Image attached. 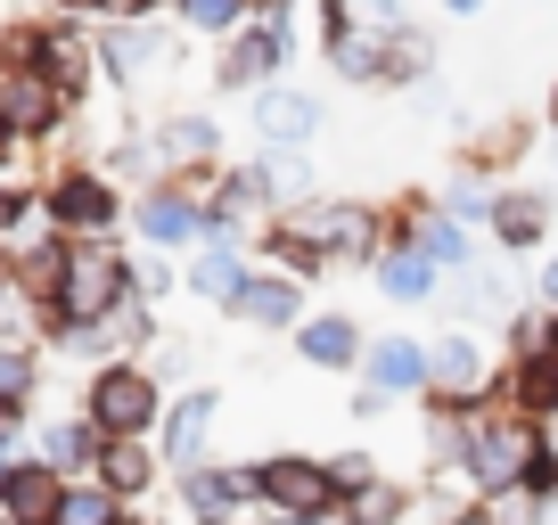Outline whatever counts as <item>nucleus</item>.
Masks as SVG:
<instances>
[{"mask_svg": "<svg viewBox=\"0 0 558 525\" xmlns=\"http://www.w3.org/2000/svg\"><path fill=\"white\" fill-rule=\"evenodd\" d=\"M452 525H493V517H485V509H460V517H452Z\"/></svg>", "mask_w": 558, "mask_h": 525, "instance_id": "c756f323", "label": "nucleus"}, {"mask_svg": "<svg viewBox=\"0 0 558 525\" xmlns=\"http://www.w3.org/2000/svg\"><path fill=\"white\" fill-rule=\"evenodd\" d=\"M140 230H148V239H165V246H181V239L197 230V213L173 206V197H148V206H140Z\"/></svg>", "mask_w": 558, "mask_h": 525, "instance_id": "5701e85b", "label": "nucleus"}, {"mask_svg": "<svg viewBox=\"0 0 558 525\" xmlns=\"http://www.w3.org/2000/svg\"><path fill=\"white\" fill-rule=\"evenodd\" d=\"M58 501H66V476L50 460H9V485H0V509L17 525H58Z\"/></svg>", "mask_w": 558, "mask_h": 525, "instance_id": "39448f33", "label": "nucleus"}, {"mask_svg": "<svg viewBox=\"0 0 558 525\" xmlns=\"http://www.w3.org/2000/svg\"><path fill=\"white\" fill-rule=\"evenodd\" d=\"M107 452V436L90 419H74V427H50V468H83V460H99Z\"/></svg>", "mask_w": 558, "mask_h": 525, "instance_id": "a211bd4d", "label": "nucleus"}, {"mask_svg": "<svg viewBox=\"0 0 558 525\" xmlns=\"http://www.w3.org/2000/svg\"><path fill=\"white\" fill-rule=\"evenodd\" d=\"M369 378H378V394H411V386H427V353L411 345V337H386V345L362 353Z\"/></svg>", "mask_w": 558, "mask_h": 525, "instance_id": "1a4fd4ad", "label": "nucleus"}, {"mask_svg": "<svg viewBox=\"0 0 558 525\" xmlns=\"http://www.w3.org/2000/svg\"><path fill=\"white\" fill-rule=\"evenodd\" d=\"M58 222L66 230H99V222H116V197H107L99 181H66V190H58Z\"/></svg>", "mask_w": 558, "mask_h": 525, "instance_id": "2eb2a0df", "label": "nucleus"}, {"mask_svg": "<svg viewBox=\"0 0 558 525\" xmlns=\"http://www.w3.org/2000/svg\"><path fill=\"white\" fill-rule=\"evenodd\" d=\"M83 419L99 427L107 443H140L148 427H157V378H148V369H132V362L99 369V378H90V403H83Z\"/></svg>", "mask_w": 558, "mask_h": 525, "instance_id": "f257e3e1", "label": "nucleus"}, {"mask_svg": "<svg viewBox=\"0 0 558 525\" xmlns=\"http://www.w3.org/2000/svg\"><path fill=\"white\" fill-rule=\"evenodd\" d=\"M239 17V0H190V25H230Z\"/></svg>", "mask_w": 558, "mask_h": 525, "instance_id": "393cba45", "label": "nucleus"}, {"mask_svg": "<svg viewBox=\"0 0 558 525\" xmlns=\"http://www.w3.org/2000/svg\"><path fill=\"white\" fill-rule=\"evenodd\" d=\"M0 525H17V517H9V509H0Z\"/></svg>", "mask_w": 558, "mask_h": 525, "instance_id": "c9c22d12", "label": "nucleus"}, {"mask_svg": "<svg viewBox=\"0 0 558 525\" xmlns=\"http://www.w3.org/2000/svg\"><path fill=\"white\" fill-rule=\"evenodd\" d=\"M58 9H83V0H58Z\"/></svg>", "mask_w": 558, "mask_h": 525, "instance_id": "f704fd0d", "label": "nucleus"}, {"mask_svg": "<svg viewBox=\"0 0 558 525\" xmlns=\"http://www.w3.org/2000/svg\"><path fill=\"white\" fill-rule=\"evenodd\" d=\"M123 304V262L107 255V246H83V255H66V280H58V313L66 320H99Z\"/></svg>", "mask_w": 558, "mask_h": 525, "instance_id": "20e7f679", "label": "nucleus"}, {"mask_svg": "<svg viewBox=\"0 0 558 525\" xmlns=\"http://www.w3.org/2000/svg\"><path fill=\"white\" fill-rule=\"evenodd\" d=\"M123 525H132V517H123Z\"/></svg>", "mask_w": 558, "mask_h": 525, "instance_id": "e433bc0d", "label": "nucleus"}, {"mask_svg": "<svg viewBox=\"0 0 558 525\" xmlns=\"http://www.w3.org/2000/svg\"><path fill=\"white\" fill-rule=\"evenodd\" d=\"M0 485H9V460H0Z\"/></svg>", "mask_w": 558, "mask_h": 525, "instance_id": "72a5a7b5", "label": "nucleus"}, {"mask_svg": "<svg viewBox=\"0 0 558 525\" xmlns=\"http://www.w3.org/2000/svg\"><path fill=\"white\" fill-rule=\"evenodd\" d=\"M190 288H197V296H222V304H230V296L246 288V271H239V255H230V246H214V255L190 271Z\"/></svg>", "mask_w": 558, "mask_h": 525, "instance_id": "aec40b11", "label": "nucleus"}, {"mask_svg": "<svg viewBox=\"0 0 558 525\" xmlns=\"http://www.w3.org/2000/svg\"><path fill=\"white\" fill-rule=\"evenodd\" d=\"M296 345H304V362H320V369H353V362L369 353V345H362V329H353V320H337V313L304 320Z\"/></svg>", "mask_w": 558, "mask_h": 525, "instance_id": "0eeeda50", "label": "nucleus"}, {"mask_svg": "<svg viewBox=\"0 0 558 525\" xmlns=\"http://www.w3.org/2000/svg\"><path fill=\"white\" fill-rule=\"evenodd\" d=\"M493 230H501L509 246L542 239V197H501V206H493Z\"/></svg>", "mask_w": 558, "mask_h": 525, "instance_id": "b1692460", "label": "nucleus"}, {"mask_svg": "<svg viewBox=\"0 0 558 525\" xmlns=\"http://www.w3.org/2000/svg\"><path fill=\"white\" fill-rule=\"evenodd\" d=\"M181 492H190L197 517H230V509L255 492V476H214V468H190V476H181Z\"/></svg>", "mask_w": 558, "mask_h": 525, "instance_id": "9d476101", "label": "nucleus"}, {"mask_svg": "<svg viewBox=\"0 0 558 525\" xmlns=\"http://www.w3.org/2000/svg\"><path fill=\"white\" fill-rule=\"evenodd\" d=\"M206 132H214V123H197V115H181V123H173V148H181V157H197V148H206Z\"/></svg>", "mask_w": 558, "mask_h": 525, "instance_id": "a878e982", "label": "nucleus"}, {"mask_svg": "<svg viewBox=\"0 0 558 525\" xmlns=\"http://www.w3.org/2000/svg\"><path fill=\"white\" fill-rule=\"evenodd\" d=\"M542 296H550V304H558V262H550V271H542Z\"/></svg>", "mask_w": 558, "mask_h": 525, "instance_id": "c85d7f7f", "label": "nucleus"}, {"mask_svg": "<svg viewBox=\"0 0 558 525\" xmlns=\"http://www.w3.org/2000/svg\"><path fill=\"white\" fill-rule=\"evenodd\" d=\"M255 492H263L288 525H320L337 501H345V492H337V476L320 468V460H296V452L263 460V468H255Z\"/></svg>", "mask_w": 558, "mask_h": 525, "instance_id": "f03ea898", "label": "nucleus"}, {"mask_svg": "<svg viewBox=\"0 0 558 525\" xmlns=\"http://www.w3.org/2000/svg\"><path fill=\"white\" fill-rule=\"evenodd\" d=\"M25 394H34V353H25V345H0V411L17 419Z\"/></svg>", "mask_w": 558, "mask_h": 525, "instance_id": "412c9836", "label": "nucleus"}, {"mask_svg": "<svg viewBox=\"0 0 558 525\" xmlns=\"http://www.w3.org/2000/svg\"><path fill=\"white\" fill-rule=\"evenodd\" d=\"M0 115H9V132H50L58 83H41V74H9V83H0Z\"/></svg>", "mask_w": 558, "mask_h": 525, "instance_id": "6e6552de", "label": "nucleus"}, {"mask_svg": "<svg viewBox=\"0 0 558 525\" xmlns=\"http://www.w3.org/2000/svg\"><path fill=\"white\" fill-rule=\"evenodd\" d=\"M378 280H386V296H395V304H418V296H436V262H418V255H395V262L378 271Z\"/></svg>", "mask_w": 558, "mask_h": 525, "instance_id": "6ab92c4d", "label": "nucleus"}, {"mask_svg": "<svg viewBox=\"0 0 558 525\" xmlns=\"http://www.w3.org/2000/svg\"><path fill=\"white\" fill-rule=\"evenodd\" d=\"M58 525H123V509H116V492H107V485H66Z\"/></svg>", "mask_w": 558, "mask_h": 525, "instance_id": "f3484780", "label": "nucleus"}, {"mask_svg": "<svg viewBox=\"0 0 558 525\" xmlns=\"http://www.w3.org/2000/svg\"><path fill=\"white\" fill-rule=\"evenodd\" d=\"M255 115H263V132H271V141H288V148H296V141H313L320 107L304 99V90H271V99H263Z\"/></svg>", "mask_w": 558, "mask_h": 525, "instance_id": "9b49d317", "label": "nucleus"}, {"mask_svg": "<svg viewBox=\"0 0 558 525\" xmlns=\"http://www.w3.org/2000/svg\"><path fill=\"white\" fill-rule=\"evenodd\" d=\"M345 509H353V525H402L411 492H402V485H386V476H369V485H353V492H345Z\"/></svg>", "mask_w": 558, "mask_h": 525, "instance_id": "4468645a", "label": "nucleus"}, {"mask_svg": "<svg viewBox=\"0 0 558 525\" xmlns=\"http://www.w3.org/2000/svg\"><path fill=\"white\" fill-rule=\"evenodd\" d=\"M148 476H157V460L140 452V443H107V452H99V485L116 492V501H132V492H148Z\"/></svg>", "mask_w": 558, "mask_h": 525, "instance_id": "ddd939ff", "label": "nucleus"}, {"mask_svg": "<svg viewBox=\"0 0 558 525\" xmlns=\"http://www.w3.org/2000/svg\"><path fill=\"white\" fill-rule=\"evenodd\" d=\"M0 157H9V115H0Z\"/></svg>", "mask_w": 558, "mask_h": 525, "instance_id": "7c9ffc66", "label": "nucleus"}, {"mask_svg": "<svg viewBox=\"0 0 558 525\" xmlns=\"http://www.w3.org/2000/svg\"><path fill=\"white\" fill-rule=\"evenodd\" d=\"M230 313H239V320H263V329H279V320H296V288H288V280H246L239 296H230Z\"/></svg>", "mask_w": 558, "mask_h": 525, "instance_id": "f8f14e48", "label": "nucleus"}, {"mask_svg": "<svg viewBox=\"0 0 558 525\" xmlns=\"http://www.w3.org/2000/svg\"><path fill=\"white\" fill-rule=\"evenodd\" d=\"M418 246H427V255H460V230L452 222H427V230H418Z\"/></svg>", "mask_w": 558, "mask_h": 525, "instance_id": "bb28decb", "label": "nucleus"}, {"mask_svg": "<svg viewBox=\"0 0 558 525\" xmlns=\"http://www.w3.org/2000/svg\"><path fill=\"white\" fill-rule=\"evenodd\" d=\"M452 9H485V0H452Z\"/></svg>", "mask_w": 558, "mask_h": 525, "instance_id": "2f4dec72", "label": "nucleus"}, {"mask_svg": "<svg viewBox=\"0 0 558 525\" xmlns=\"http://www.w3.org/2000/svg\"><path fill=\"white\" fill-rule=\"evenodd\" d=\"M427 378H436L444 394H469V386H476V345H469V337H444V345L427 353Z\"/></svg>", "mask_w": 558, "mask_h": 525, "instance_id": "dca6fc26", "label": "nucleus"}, {"mask_svg": "<svg viewBox=\"0 0 558 525\" xmlns=\"http://www.w3.org/2000/svg\"><path fill=\"white\" fill-rule=\"evenodd\" d=\"M206 427H214V394L197 386V394H181V403H173V419H165V460H173L181 476L206 460Z\"/></svg>", "mask_w": 558, "mask_h": 525, "instance_id": "423d86ee", "label": "nucleus"}, {"mask_svg": "<svg viewBox=\"0 0 558 525\" xmlns=\"http://www.w3.org/2000/svg\"><path fill=\"white\" fill-rule=\"evenodd\" d=\"M107 17H140V9H148V0H99Z\"/></svg>", "mask_w": 558, "mask_h": 525, "instance_id": "cd10ccee", "label": "nucleus"}, {"mask_svg": "<svg viewBox=\"0 0 558 525\" xmlns=\"http://www.w3.org/2000/svg\"><path fill=\"white\" fill-rule=\"evenodd\" d=\"M469 476H476V492H509V485H525V468L542 460V443H534V427L525 419H493V427H476L469 436Z\"/></svg>", "mask_w": 558, "mask_h": 525, "instance_id": "7ed1b4c3", "label": "nucleus"}, {"mask_svg": "<svg viewBox=\"0 0 558 525\" xmlns=\"http://www.w3.org/2000/svg\"><path fill=\"white\" fill-rule=\"evenodd\" d=\"M550 132H558V99H550Z\"/></svg>", "mask_w": 558, "mask_h": 525, "instance_id": "473e14b6", "label": "nucleus"}, {"mask_svg": "<svg viewBox=\"0 0 558 525\" xmlns=\"http://www.w3.org/2000/svg\"><path fill=\"white\" fill-rule=\"evenodd\" d=\"M279 58V34H246L239 50L222 58V83H263V66Z\"/></svg>", "mask_w": 558, "mask_h": 525, "instance_id": "4be33fe9", "label": "nucleus"}]
</instances>
